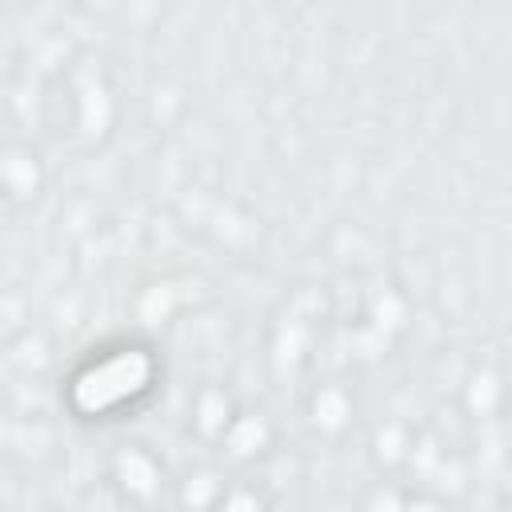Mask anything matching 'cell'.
I'll use <instances>...</instances> for the list:
<instances>
[{
  "mask_svg": "<svg viewBox=\"0 0 512 512\" xmlns=\"http://www.w3.org/2000/svg\"><path fill=\"white\" fill-rule=\"evenodd\" d=\"M160 356L140 336H108L76 356L64 376V408L80 424H116L140 412L160 388Z\"/></svg>",
  "mask_w": 512,
  "mask_h": 512,
  "instance_id": "obj_1",
  "label": "cell"
},
{
  "mask_svg": "<svg viewBox=\"0 0 512 512\" xmlns=\"http://www.w3.org/2000/svg\"><path fill=\"white\" fill-rule=\"evenodd\" d=\"M40 184H44V172H40V160L28 152V148H8L0 156V192L8 200H32L40 196Z\"/></svg>",
  "mask_w": 512,
  "mask_h": 512,
  "instance_id": "obj_3",
  "label": "cell"
},
{
  "mask_svg": "<svg viewBox=\"0 0 512 512\" xmlns=\"http://www.w3.org/2000/svg\"><path fill=\"white\" fill-rule=\"evenodd\" d=\"M220 496H224V480H220V472H212V468L188 472L184 484H180V504H184V512H216Z\"/></svg>",
  "mask_w": 512,
  "mask_h": 512,
  "instance_id": "obj_6",
  "label": "cell"
},
{
  "mask_svg": "<svg viewBox=\"0 0 512 512\" xmlns=\"http://www.w3.org/2000/svg\"><path fill=\"white\" fill-rule=\"evenodd\" d=\"M216 512H268V508H264V500H260V492H256V488L236 484V488H224V496H220Z\"/></svg>",
  "mask_w": 512,
  "mask_h": 512,
  "instance_id": "obj_8",
  "label": "cell"
},
{
  "mask_svg": "<svg viewBox=\"0 0 512 512\" xmlns=\"http://www.w3.org/2000/svg\"><path fill=\"white\" fill-rule=\"evenodd\" d=\"M408 512H440V504H432V500H408Z\"/></svg>",
  "mask_w": 512,
  "mask_h": 512,
  "instance_id": "obj_10",
  "label": "cell"
},
{
  "mask_svg": "<svg viewBox=\"0 0 512 512\" xmlns=\"http://www.w3.org/2000/svg\"><path fill=\"white\" fill-rule=\"evenodd\" d=\"M368 512H408V500L388 484V488H376V492H372Z\"/></svg>",
  "mask_w": 512,
  "mask_h": 512,
  "instance_id": "obj_9",
  "label": "cell"
},
{
  "mask_svg": "<svg viewBox=\"0 0 512 512\" xmlns=\"http://www.w3.org/2000/svg\"><path fill=\"white\" fill-rule=\"evenodd\" d=\"M224 448L232 452V456H256V452H264V444H268V424L260 420V416H248V412H236L232 416V424L224 428Z\"/></svg>",
  "mask_w": 512,
  "mask_h": 512,
  "instance_id": "obj_5",
  "label": "cell"
},
{
  "mask_svg": "<svg viewBox=\"0 0 512 512\" xmlns=\"http://www.w3.org/2000/svg\"><path fill=\"white\" fill-rule=\"evenodd\" d=\"M312 424L316 428H324V432H340L344 424H348V416H352V396L340 388V384H320L316 392H312Z\"/></svg>",
  "mask_w": 512,
  "mask_h": 512,
  "instance_id": "obj_4",
  "label": "cell"
},
{
  "mask_svg": "<svg viewBox=\"0 0 512 512\" xmlns=\"http://www.w3.org/2000/svg\"><path fill=\"white\" fill-rule=\"evenodd\" d=\"M232 400L220 392V388H204L200 396H196V416H192V424L200 428V436H208V440H220L224 436V428L232 424Z\"/></svg>",
  "mask_w": 512,
  "mask_h": 512,
  "instance_id": "obj_7",
  "label": "cell"
},
{
  "mask_svg": "<svg viewBox=\"0 0 512 512\" xmlns=\"http://www.w3.org/2000/svg\"><path fill=\"white\" fill-rule=\"evenodd\" d=\"M112 480H116V488H120L128 500L152 504V500L160 496V488H164V468H160V460H156L148 448L128 444V448H120L116 460H112Z\"/></svg>",
  "mask_w": 512,
  "mask_h": 512,
  "instance_id": "obj_2",
  "label": "cell"
}]
</instances>
